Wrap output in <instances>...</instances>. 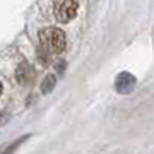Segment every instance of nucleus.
<instances>
[{"instance_id":"nucleus-1","label":"nucleus","mask_w":154,"mask_h":154,"mask_svg":"<svg viewBox=\"0 0 154 154\" xmlns=\"http://www.w3.org/2000/svg\"><path fill=\"white\" fill-rule=\"evenodd\" d=\"M39 43H41V48L50 53H62L67 48L65 33L53 26L43 28L39 31Z\"/></svg>"},{"instance_id":"nucleus-2","label":"nucleus","mask_w":154,"mask_h":154,"mask_svg":"<svg viewBox=\"0 0 154 154\" xmlns=\"http://www.w3.org/2000/svg\"><path fill=\"white\" fill-rule=\"evenodd\" d=\"M77 9H79L77 0H55L53 5L55 19L58 22H70L77 16Z\"/></svg>"},{"instance_id":"nucleus-3","label":"nucleus","mask_w":154,"mask_h":154,"mask_svg":"<svg viewBox=\"0 0 154 154\" xmlns=\"http://www.w3.org/2000/svg\"><path fill=\"white\" fill-rule=\"evenodd\" d=\"M137 86V79L130 72H120L115 79V91L118 94H130Z\"/></svg>"},{"instance_id":"nucleus-4","label":"nucleus","mask_w":154,"mask_h":154,"mask_svg":"<svg viewBox=\"0 0 154 154\" xmlns=\"http://www.w3.org/2000/svg\"><path fill=\"white\" fill-rule=\"evenodd\" d=\"M16 81L21 86H28L34 81V69L28 62H21L16 69Z\"/></svg>"},{"instance_id":"nucleus-5","label":"nucleus","mask_w":154,"mask_h":154,"mask_svg":"<svg viewBox=\"0 0 154 154\" xmlns=\"http://www.w3.org/2000/svg\"><path fill=\"white\" fill-rule=\"evenodd\" d=\"M31 137V134H26V135H22V137H19V139H16L14 142H11L9 146H5V147H2L0 149V154H14L17 151V149L21 147L22 144L26 142L28 139Z\"/></svg>"},{"instance_id":"nucleus-6","label":"nucleus","mask_w":154,"mask_h":154,"mask_svg":"<svg viewBox=\"0 0 154 154\" xmlns=\"http://www.w3.org/2000/svg\"><path fill=\"white\" fill-rule=\"evenodd\" d=\"M57 84V77L53 75V74H48V75L43 79V82H41V93L43 94H48L53 91V88H55Z\"/></svg>"},{"instance_id":"nucleus-7","label":"nucleus","mask_w":154,"mask_h":154,"mask_svg":"<svg viewBox=\"0 0 154 154\" xmlns=\"http://www.w3.org/2000/svg\"><path fill=\"white\" fill-rule=\"evenodd\" d=\"M0 94H2V84H0Z\"/></svg>"}]
</instances>
